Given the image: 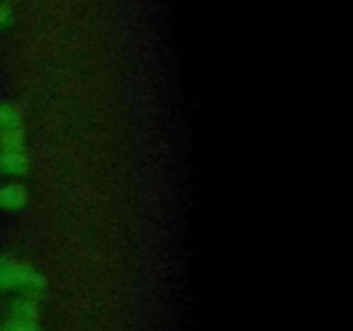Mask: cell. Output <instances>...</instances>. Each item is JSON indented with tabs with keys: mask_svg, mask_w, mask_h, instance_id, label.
Listing matches in <instances>:
<instances>
[{
	"mask_svg": "<svg viewBox=\"0 0 353 331\" xmlns=\"http://www.w3.org/2000/svg\"><path fill=\"white\" fill-rule=\"evenodd\" d=\"M38 283H40V276L31 268L0 259V288H9V286H37Z\"/></svg>",
	"mask_w": 353,
	"mask_h": 331,
	"instance_id": "cell-1",
	"label": "cell"
},
{
	"mask_svg": "<svg viewBox=\"0 0 353 331\" xmlns=\"http://www.w3.org/2000/svg\"><path fill=\"white\" fill-rule=\"evenodd\" d=\"M26 202V192L21 186L7 185L0 188V207L6 209H17Z\"/></svg>",
	"mask_w": 353,
	"mask_h": 331,
	"instance_id": "cell-2",
	"label": "cell"
},
{
	"mask_svg": "<svg viewBox=\"0 0 353 331\" xmlns=\"http://www.w3.org/2000/svg\"><path fill=\"white\" fill-rule=\"evenodd\" d=\"M24 164H26V159L23 157L19 150H10V148H6V150L0 154V169L7 172H19L24 169Z\"/></svg>",
	"mask_w": 353,
	"mask_h": 331,
	"instance_id": "cell-3",
	"label": "cell"
},
{
	"mask_svg": "<svg viewBox=\"0 0 353 331\" xmlns=\"http://www.w3.org/2000/svg\"><path fill=\"white\" fill-rule=\"evenodd\" d=\"M19 123V114L7 106H0V128L10 131Z\"/></svg>",
	"mask_w": 353,
	"mask_h": 331,
	"instance_id": "cell-4",
	"label": "cell"
},
{
	"mask_svg": "<svg viewBox=\"0 0 353 331\" xmlns=\"http://www.w3.org/2000/svg\"><path fill=\"white\" fill-rule=\"evenodd\" d=\"M3 331H38V328L34 326L33 323H30L28 319H16V321H10Z\"/></svg>",
	"mask_w": 353,
	"mask_h": 331,
	"instance_id": "cell-5",
	"label": "cell"
}]
</instances>
